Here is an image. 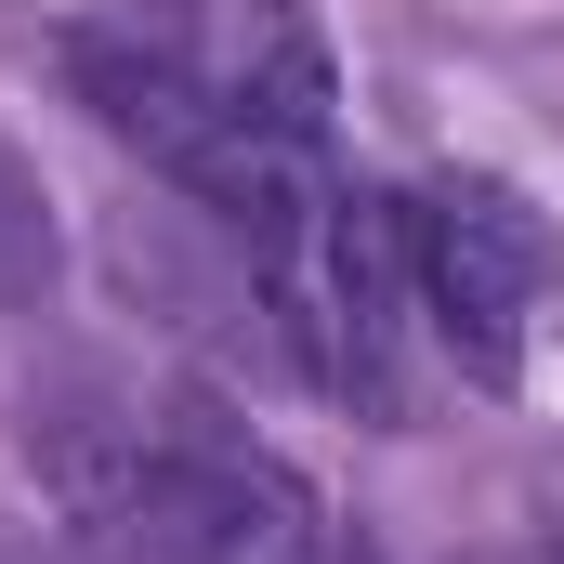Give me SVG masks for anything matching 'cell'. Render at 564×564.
Listing matches in <instances>:
<instances>
[{
  "instance_id": "cell-1",
  "label": "cell",
  "mask_w": 564,
  "mask_h": 564,
  "mask_svg": "<svg viewBox=\"0 0 564 564\" xmlns=\"http://www.w3.org/2000/svg\"><path fill=\"white\" fill-rule=\"evenodd\" d=\"M408 250H421L433 355H446L459 381L512 394V381H525V328H539V302H552V276H564L552 210H539L525 184H499V171H446V184L408 197Z\"/></svg>"
},
{
  "instance_id": "cell-2",
  "label": "cell",
  "mask_w": 564,
  "mask_h": 564,
  "mask_svg": "<svg viewBox=\"0 0 564 564\" xmlns=\"http://www.w3.org/2000/svg\"><path fill=\"white\" fill-rule=\"evenodd\" d=\"M53 276H66L53 197H40V171L0 144V302H13V315H40V302H53Z\"/></svg>"
},
{
  "instance_id": "cell-3",
  "label": "cell",
  "mask_w": 564,
  "mask_h": 564,
  "mask_svg": "<svg viewBox=\"0 0 564 564\" xmlns=\"http://www.w3.org/2000/svg\"><path fill=\"white\" fill-rule=\"evenodd\" d=\"M552 564H564V486H552Z\"/></svg>"
}]
</instances>
